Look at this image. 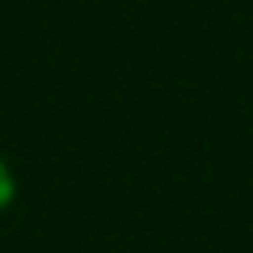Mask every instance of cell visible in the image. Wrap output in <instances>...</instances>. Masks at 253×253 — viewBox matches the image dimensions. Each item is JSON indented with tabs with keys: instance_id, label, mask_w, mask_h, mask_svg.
Returning a JSON list of instances; mask_svg holds the SVG:
<instances>
[{
	"instance_id": "obj_1",
	"label": "cell",
	"mask_w": 253,
	"mask_h": 253,
	"mask_svg": "<svg viewBox=\"0 0 253 253\" xmlns=\"http://www.w3.org/2000/svg\"><path fill=\"white\" fill-rule=\"evenodd\" d=\"M9 203H13V177H9V169L0 165V211L9 207Z\"/></svg>"
}]
</instances>
